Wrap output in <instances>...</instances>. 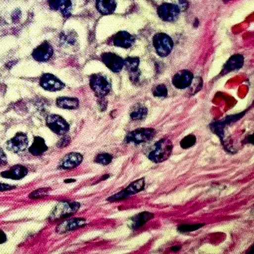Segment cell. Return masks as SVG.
I'll return each instance as SVG.
<instances>
[{"label":"cell","instance_id":"6da1fadb","mask_svg":"<svg viewBox=\"0 0 254 254\" xmlns=\"http://www.w3.org/2000/svg\"><path fill=\"white\" fill-rule=\"evenodd\" d=\"M173 146L171 141L162 139L155 142L150 148L147 156L152 162L159 163L167 160L170 156Z\"/></svg>","mask_w":254,"mask_h":254},{"label":"cell","instance_id":"7a4b0ae2","mask_svg":"<svg viewBox=\"0 0 254 254\" xmlns=\"http://www.w3.org/2000/svg\"><path fill=\"white\" fill-rule=\"evenodd\" d=\"M81 204L74 201H62L59 202L52 210L50 219L52 221L68 217L76 213Z\"/></svg>","mask_w":254,"mask_h":254},{"label":"cell","instance_id":"3957f363","mask_svg":"<svg viewBox=\"0 0 254 254\" xmlns=\"http://www.w3.org/2000/svg\"><path fill=\"white\" fill-rule=\"evenodd\" d=\"M153 46L156 53L161 57H166L171 52L174 43L172 39L165 33H158L153 38Z\"/></svg>","mask_w":254,"mask_h":254},{"label":"cell","instance_id":"277c9868","mask_svg":"<svg viewBox=\"0 0 254 254\" xmlns=\"http://www.w3.org/2000/svg\"><path fill=\"white\" fill-rule=\"evenodd\" d=\"M90 85L96 96L99 98H104L110 92L111 83L104 75L98 74L93 75L90 78Z\"/></svg>","mask_w":254,"mask_h":254},{"label":"cell","instance_id":"5b68a950","mask_svg":"<svg viewBox=\"0 0 254 254\" xmlns=\"http://www.w3.org/2000/svg\"><path fill=\"white\" fill-rule=\"evenodd\" d=\"M156 134L152 128H140L133 131L127 134L125 142L128 144H140L152 140Z\"/></svg>","mask_w":254,"mask_h":254},{"label":"cell","instance_id":"8992f818","mask_svg":"<svg viewBox=\"0 0 254 254\" xmlns=\"http://www.w3.org/2000/svg\"><path fill=\"white\" fill-rule=\"evenodd\" d=\"M145 179L140 178L131 183L126 188L108 198L107 200L110 202L120 201L143 191L145 187Z\"/></svg>","mask_w":254,"mask_h":254},{"label":"cell","instance_id":"52a82bcc","mask_svg":"<svg viewBox=\"0 0 254 254\" xmlns=\"http://www.w3.org/2000/svg\"><path fill=\"white\" fill-rule=\"evenodd\" d=\"M157 12L158 16L162 21L173 22L178 18L181 9L175 4L166 3L159 6Z\"/></svg>","mask_w":254,"mask_h":254},{"label":"cell","instance_id":"ba28073f","mask_svg":"<svg viewBox=\"0 0 254 254\" xmlns=\"http://www.w3.org/2000/svg\"><path fill=\"white\" fill-rule=\"evenodd\" d=\"M46 122L49 128L58 135H65L70 129V126L67 122L57 115H49L47 118Z\"/></svg>","mask_w":254,"mask_h":254},{"label":"cell","instance_id":"9c48e42d","mask_svg":"<svg viewBox=\"0 0 254 254\" xmlns=\"http://www.w3.org/2000/svg\"><path fill=\"white\" fill-rule=\"evenodd\" d=\"M194 80L193 74L189 70H182L173 77L172 83L178 90H184L189 87Z\"/></svg>","mask_w":254,"mask_h":254},{"label":"cell","instance_id":"30bf717a","mask_svg":"<svg viewBox=\"0 0 254 254\" xmlns=\"http://www.w3.org/2000/svg\"><path fill=\"white\" fill-rule=\"evenodd\" d=\"M40 85L45 90L57 92L63 90L65 84L58 78L51 74H45L41 78Z\"/></svg>","mask_w":254,"mask_h":254},{"label":"cell","instance_id":"8fae6325","mask_svg":"<svg viewBox=\"0 0 254 254\" xmlns=\"http://www.w3.org/2000/svg\"><path fill=\"white\" fill-rule=\"evenodd\" d=\"M102 60L105 66L114 73L120 72L124 67V60L114 53H104L102 55Z\"/></svg>","mask_w":254,"mask_h":254},{"label":"cell","instance_id":"7c38bea8","mask_svg":"<svg viewBox=\"0 0 254 254\" xmlns=\"http://www.w3.org/2000/svg\"><path fill=\"white\" fill-rule=\"evenodd\" d=\"M29 140L24 133H18L7 143V148L9 151L15 153L23 152L28 147Z\"/></svg>","mask_w":254,"mask_h":254},{"label":"cell","instance_id":"4fadbf2b","mask_svg":"<svg viewBox=\"0 0 254 254\" xmlns=\"http://www.w3.org/2000/svg\"><path fill=\"white\" fill-rule=\"evenodd\" d=\"M87 221L83 218H73L67 219L61 223L57 227L56 231L63 234L84 227Z\"/></svg>","mask_w":254,"mask_h":254},{"label":"cell","instance_id":"5bb4252c","mask_svg":"<svg viewBox=\"0 0 254 254\" xmlns=\"http://www.w3.org/2000/svg\"><path fill=\"white\" fill-rule=\"evenodd\" d=\"M53 54L52 47L49 43L46 42L34 50L32 56L36 61L44 62L49 61Z\"/></svg>","mask_w":254,"mask_h":254},{"label":"cell","instance_id":"9a60e30c","mask_svg":"<svg viewBox=\"0 0 254 254\" xmlns=\"http://www.w3.org/2000/svg\"><path fill=\"white\" fill-rule=\"evenodd\" d=\"M50 8L60 12L64 17L68 18L71 15L72 4L71 0H48Z\"/></svg>","mask_w":254,"mask_h":254},{"label":"cell","instance_id":"2e32d148","mask_svg":"<svg viewBox=\"0 0 254 254\" xmlns=\"http://www.w3.org/2000/svg\"><path fill=\"white\" fill-rule=\"evenodd\" d=\"M83 160V155L77 152H71L66 155L59 163V167L63 170H69L76 168Z\"/></svg>","mask_w":254,"mask_h":254},{"label":"cell","instance_id":"e0dca14e","mask_svg":"<svg viewBox=\"0 0 254 254\" xmlns=\"http://www.w3.org/2000/svg\"><path fill=\"white\" fill-rule=\"evenodd\" d=\"M135 38L127 32H120L111 39L113 45L123 49L131 48L135 43Z\"/></svg>","mask_w":254,"mask_h":254},{"label":"cell","instance_id":"ac0fdd59","mask_svg":"<svg viewBox=\"0 0 254 254\" xmlns=\"http://www.w3.org/2000/svg\"><path fill=\"white\" fill-rule=\"evenodd\" d=\"M124 66L130 73L131 80L134 83H137L140 76L139 70V58L138 57H128L124 60Z\"/></svg>","mask_w":254,"mask_h":254},{"label":"cell","instance_id":"d6986e66","mask_svg":"<svg viewBox=\"0 0 254 254\" xmlns=\"http://www.w3.org/2000/svg\"><path fill=\"white\" fill-rule=\"evenodd\" d=\"M244 62V57L239 54L232 56L224 65L222 74H226L232 71L241 69Z\"/></svg>","mask_w":254,"mask_h":254},{"label":"cell","instance_id":"ffe728a7","mask_svg":"<svg viewBox=\"0 0 254 254\" xmlns=\"http://www.w3.org/2000/svg\"><path fill=\"white\" fill-rule=\"evenodd\" d=\"M154 214L148 211H144L131 218L128 222L129 227L132 230H136L142 227L147 222L153 218Z\"/></svg>","mask_w":254,"mask_h":254},{"label":"cell","instance_id":"44dd1931","mask_svg":"<svg viewBox=\"0 0 254 254\" xmlns=\"http://www.w3.org/2000/svg\"><path fill=\"white\" fill-rule=\"evenodd\" d=\"M116 7V0H96L97 9L102 15L113 14Z\"/></svg>","mask_w":254,"mask_h":254},{"label":"cell","instance_id":"7402d4cb","mask_svg":"<svg viewBox=\"0 0 254 254\" xmlns=\"http://www.w3.org/2000/svg\"><path fill=\"white\" fill-rule=\"evenodd\" d=\"M28 170L24 166L17 165L11 167L9 170L1 173V176L5 178L13 180H20L25 177Z\"/></svg>","mask_w":254,"mask_h":254},{"label":"cell","instance_id":"603a6c76","mask_svg":"<svg viewBox=\"0 0 254 254\" xmlns=\"http://www.w3.org/2000/svg\"><path fill=\"white\" fill-rule=\"evenodd\" d=\"M48 150L45 140L40 137L35 138L34 143L29 149L30 152L34 155L43 154Z\"/></svg>","mask_w":254,"mask_h":254},{"label":"cell","instance_id":"cb8c5ba5","mask_svg":"<svg viewBox=\"0 0 254 254\" xmlns=\"http://www.w3.org/2000/svg\"><path fill=\"white\" fill-rule=\"evenodd\" d=\"M56 104L61 108L73 110L79 107V102L77 99L74 98L61 97L57 99Z\"/></svg>","mask_w":254,"mask_h":254},{"label":"cell","instance_id":"d4e9b609","mask_svg":"<svg viewBox=\"0 0 254 254\" xmlns=\"http://www.w3.org/2000/svg\"><path fill=\"white\" fill-rule=\"evenodd\" d=\"M148 108L144 105L135 106L130 113L131 118L134 121H140L145 119L148 115Z\"/></svg>","mask_w":254,"mask_h":254},{"label":"cell","instance_id":"484cf974","mask_svg":"<svg viewBox=\"0 0 254 254\" xmlns=\"http://www.w3.org/2000/svg\"><path fill=\"white\" fill-rule=\"evenodd\" d=\"M152 94L156 98H165L168 95L167 88L163 84L157 85L152 89Z\"/></svg>","mask_w":254,"mask_h":254},{"label":"cell","instance_id":"4316f807","mask_svg":"<svg viewBox=\"0 0 254 254\" xmlns=\"http://www.w3.org/2000/svg\"><path fill=\"white\" fill-rule=\"evenodd\" d=\"M197 139L195 135L190 134L185 137L180 142V146L183 149H188L196 143Z\"/></svg>","mask_w":254,"mask_h":254},{"label":"cell","instance_id":"83f0119b","mask_svg":"<svg viewBox=\"0 0 254 254\" xmlns=\"http://www.w3.org/2000/svg\"><path fill=\"white\" fill-rule=\"evenodd\" d=\"M112 155L104 153L98 154L95 159V162L103 165H107L112 162Z\"/></svg>","mask_w":254,"mask_h":254},{"label":"cell","instance_id":"f1b7e54d","mask_svg":"<svg viewBox=\"0 0 254 254\" xmlns=\"http://www.w3.org/2000/svg\"><path fill=\"white\" fill-rule=\"evenodd\" d=\"M204 224L198 223L195 224H183L178 227V230L181 232H187L196 231L200 229Z\"/></svg>","mask_w":254,"mask_h":254},{"label":"cell","instance_id":"f546056e","mask_svg":"<svg viewBox=\"0 0 254 254\" xmlns=\"http://www.w3.org/2000/svg\"><path fill=\"white\" fill-rule=\"evenodd\" d=\"M50 190L47 188L40 189L35 191L30 195L31 198L37 199L43 197L48 194Z\"/></svg>","mask_w":254,"mask_h":254},{"label":"cell","instance_id":"4dcf8cb0","mask_svg":"<svg viewBox=\"0 0 254 254\" xmlns=\"http://www.w3.org/2000/svg\"><path fill=\"white\" fill-rule=\"evenodd\" d=\"M70 138L65 137L62 139L58 143V146L59 148H65L68 146L70 143Z\"/></svg>","mask_w":254,"mask_h":254},{"label":"cell","instance_id":"1f68e13d","mask_svg":"<svg viewBox=\"0 0 254 254\" xmlns=\"http://www.w3.org/2000/svg\"><path fill=\"white\" fill-rule=\"evenodd\" d=\"M7 163V159L6 154L3 151L0 149V165H5Z\"/></svg>","mask_w":254,"mask_h":254},{"label":"cell","instance_id":"d6a6232c","mask_svg":"<svg viewBox=\"0 0 254 254\" xmlns=\"http://www.w3.org/2000/svg\"><path fill=\"white\" fill-rule=\"evenodd\" d=\"M14 186L0 183V191H6L14 189Z\"/></svg>","mask_w":254,"mask_h":254},{"label":"cell","instance_id":"836d02e7","mask_svg":"<svg viewBox=\"0 0 254 254\" xmlns=\"http://www.w3.org/2000/svg\"><path fill=\"white\" fill-rule=\"evenodd\" d=\"M21 17V11L19 10H17L16 11V12H14L13 16H12V19L14 22H15L16 23L20 19Z\"/></svg>","mask_w":254,"mask_h":254},{"label":"cell","instance_id":"e575fe53","mask_svg":"<svg viewBox=\"0 0 254 254\" xmlns=\"http://www.w3.org/2000/svg\"><path fill=\"white\" fill-rule=\"evenodd\" d=\"M7 240V236L5 233L2 230H0V244L5 243Z\"/></svg>","mask_w":254,"mask_h":254},{"label":"cell","instance_id":"d590c367","mask_svg":"<svg viewBox=\"0 0 254 254\" xmlns=\"http://www.w3.org/2000/svg\"><path fill=\"white\" fill-rule=\"evenodd\" d=\"M181 246H175L171 248V250L173 252H177L181 249Z\"/></svg>","mask_w":254,"mask_h":254},{"label":"cell","instance_id":"8d00e7d4","mask_svg":"<svg viewBox=\"0 0 254 254\" xmlns=\"http://www.w3.org/2000/svg\"><path fill=\"white\" fill-rule=\"evenodd\" d=\"M75 181H76V180H74V179H67L66 180H65V182L66 183H72V182H74Z\"/></svg>","mask_w":254,"mask_h":254},{"label":"cell","instance_id":"74e56055","mask_svg":"<svg viewBox=\"0 0 254 254\" xmlns=\"http://www.w3.org/2000/svg\"><path fill=\"white\" fill-rule=\"evenodd\" d=\"M254 246L252 245L251 246V247L250 248V251H249L248 253L249 254H253L254 253Z\"/></svg>","mask_w":254,"mask_h":254}]
</instances>
